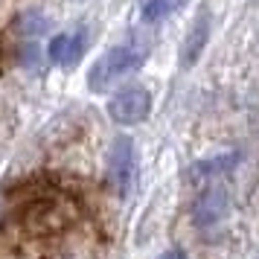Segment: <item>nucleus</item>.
I'll return each mask as SVG.
<instances>
[{"label":"nucleus","instance_id":"20e7f679","mask_svg":"<svg viewBox=\"0 0 259 259\" xmlns=\"http://www.w3.org/2000/svg\"><path fill=\"white\" fill-rule=\"evenodd\" d=\"M207 41H210V12H207V9H201L198 18H195L192 26H189L187 38H184L181 64H184V67H192V64L201 59V53H204V47H207Z\"/></svg>","mask_w":259,"mask_h":259},{"label":"nucleus","instance_id":"6e6552de","mask_svg":"<svg viewBox=\"0 0 259 259\" xmlns=\"http://www.w3.org/2000/svg\"><path fill=\"white\" fill-rule=\"evenodd\" d=\"M187 0H143L140 3V15L146 24H157L163 21L166 15H175Z\"/></svg>","mask_w":259,"mask_h":259},{"label":"nucleus","instance_id":"423d86ee","mask_svg":"<svg viewBox=\"0 0 259 259\" xmlns=\"http://www.w3.org/2000/svg\"><path fill=\"white\" fill-rule=\"evenodd\" d=\"M224 212H227V198H224V192H204L198 201H195V207H192V219L198 227H210L222 219Z\"/></svg>","mask_w":259,"mask_h":259},{"label":"nucleus","instance_id":"1a4fd4ad","mask_svg":"<svg viewBox=\"0 0 259 259\" xmlns=\"http://www.w3.org/2000/svg\"><path fill=\"white\" fill-rule=\"evenodd\" d=\"M21 29H24V32H41V29H44L41 15H26L24 21H21Z\"/></svg>","mask_w":259,"mask_h":259},{"label":"nucleus","instance_id":"f257e3e1","mask_svg":"<svg viewBox=\"0 0 259 259\" xmlns=\"http://www.w3.org/2000/svg\"><path fill=\"white\" fill-rule=\"evenodd\" d=\"M143 61H146V53L140 47H131V44H122V47H114L102 53L99 59L94 61V67L88 70V91H108L111 84L122 79V76H128V73L140 70Z\"/></svg>","mask_w":259,"mask_h":259},{"label":"nucleus","instance_id":"39448f33","mask_svg":"<svg viewBox=\"0 0 259 259\" xmlns=\"http://www.w3.org/2000/svg\"><path fill=\"white\" fill-rule=\"evenodd\" d=\"M84 50V32H61V35L50 38L47 44V59L53 64H73V61L82 56Z\"/></svg>","mask_w":259,"mask_h":259},{"label":"nucleus","instance_id":"9d476101","mask_svg":"<svg viewBox=\"0 0 259 259\" xmlns=\"http://www.w3.org/2000/svg\"><path fill=\"white\" fill-rule=\"evenodd\" d=\"M160 259H187V253H184V250H166Z\"/></svg>","mask_w":259,"mask_h":259},{"label":"nucleus","instance_id":"f03ea898","mask_svg":"<svg viewBox=\"0 0 259 259\" xmlns=\"http://www.w3.org/2000/svg\"><path fill=\"white\" fill-rule=\"evenodd\" d=\"M108 187L114 195L125 198L137 181V152H134V140L131 137H117L111 152H108Z\"/></svg>","mask_w":259,"mask_h":259},{"label":"nucleus","instance_id":"0eeeda50","mask_svg":"<svg viewBox=\"0 0 259 259\" xmlns=\"http://www.w3.org/2000/svg\"><path fill=\"white\" fill-rule=\"evenodd\" d=\"M239 163V154H219V157H204L192 166V175L195 178H210V175H222V172H230L233 166Z\"/></svg>","mask_w":259,"mask_h":259},{"label":"nucleus","instance_id":"7ed1b4c3","mask_svg":"<svg viewBox=\"0 0 259 259\" xmlns=\"http://www.w3.org/2000/svg\"><path fill=\"white\" fill-rule=\"evenodd\" d=\"M149 111H152V96L140 84L122 88L119 94L108 99V117L119 125H137L149 117Z\"/></svg>","mask_w":259,"mask_h":259}]
</instances>
